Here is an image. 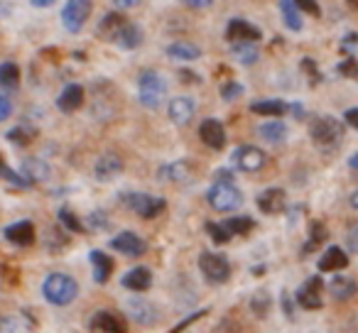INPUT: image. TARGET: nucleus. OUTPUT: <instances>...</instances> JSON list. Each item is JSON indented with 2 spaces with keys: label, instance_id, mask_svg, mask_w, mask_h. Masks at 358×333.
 I'll use <instances>...</instances> for the list:
<instances>
[{
  "label": "nucleus",
  "instance_id": "obj_32",
  "mask_svg": "<svg viewBox=\"0 0 358 333\" xmlns=\"http://www.w3.org/2000/svg\"><path fill=\"white\" fill-rule=\"evenodd\" d=\"M253 219H248V216H234V219L224 221V228L229 230V235H245L253 230Z\"/></svg>",
  "mask_w": 358,
  "mask_h": 333
},
{
  "label": "nucleus",
  "instance_id": "obj_2",
  "mask_svg": "<svg viewBox=\"0 0 358 333\" xmlns=\"http://www.w3.org/2000/svg\"><path fill=\"white\" fill-rule=\"evenodd\" d=\"M138 98H140V103H143V108H148V110H157L159 105L164 103V98H167V84H164V79L157 71L148 69L140 74Z\"/></svg>",
  "mask_w": 358,
  "mask_h": 333
},
{
  "label": "nucleus",
  "instance_id": "obj_1",
  "mask_svg": "<svg viewBox=\"0 0 358 333\" xmlns=\"http://www.w3.org/2000/svg\"><path fill=\"white\" fill-rule=\"evenodd\" d=\"M42 294L50 304H57V306H66L76 299L79 294V284H76L74 277L64 272H52L50 277L42 284Z\"/></svg>",
  "mask_w": 358,
  "mask_h": 333
},
{
  "label": "nucleus",
  "instance_id": "obj_25",
  "mask_svg": "<svg viewBox=\"0 0 358 333\" xmlns=\"http://www.w3.org/2000/svg\"><path fill=\"white\" fill-rule=\"evenodd\" d=\"M20 172L30 184L32 182H47L50 179V167H47V162H42V159H22Z\"/></svg>",
  "mask_w": 358,
  "mask_h": 333
},
{
  "label": "nucleus",
  "instance_id": "obj_6",
  "mask_svg": "<svg viewBox=\"0 0 358 333\" xmlns=\"http://www.w3.org/2000/svg\"><path fill=\"white\" fill-rule=\"evenodd\" d=\"M231 162H234V167L241 172H260L265 167V162H268V154L260 147L245 145V147H238L231 154Z\"/></svg>",
  "mask_w": 358,
  "mask_h": 333
},
{
  "label": "nucleus",
  "instance_id": "obj_50",
  "mask_svg": "<svg viewBox=\"0 0 358 333\" xmlns=\"http://www.w3.org/2000/svg\"><path fill=\"white\" fill-rule=\"evenodd\" d=\"M351 206L358 211V191H353V194H351Z\"/></svg>",
  "mask_w": 358,
  "mask_h": 333
},
{
  "label": "nucleus",
  "instance_id": "obj_20",
  "mask_svg": "<svg viewBox=\"0 0 358 333\" xmlns=\"http://www.w3.org/2000/svg\"><path fill=\"white\" fill-rule=\"evenodd\" d=\"M81 103H84V89L79 84H69L57 98V105L64 113H74L76 108H81Z\"/></svg>",
  "mask_w": 358,
  "mask_h": 333
},
{
  "label": "nucleus",
  "instance_id": "obj_10",
  "mask_svg": "<svg viewBox=\"0 0 358 333\" xmlns=\"http://www.w3.org/2000/svg\"><path fill=\"white\" fill-rule=\"evenodd\" d=\"M110 248L120 255H128V258H140L148 250V243L140 235H135L133 230H123V233H118L110 240Z\"/></svg>",
  "mask_w": 358,
  "mask_h": 333
},
{
  "label": "nucleus",
  "instance_id": "obj_43",
  "mask_svg": "<svg viewBox=\"0 0 358 333\" xmlns=\"http://www.w3.org/2000/svg\"><path fill=\"white\" fill-rule=\"evenodd\" d=\"M13 115V103H10V98H8L6 94H0V123L3 120H8Z\"/></svg>",
  "mask_w": 358,
  "mask_h": 333
},
{
  "label": "nucleus",
  "instance_id": "obj_28",
  "mask_svg": "<svg viewBox=\"0 0 358 333\" xmlns=\"http://www.w3.org/2000/svg\"><path fill=\"white\" fill-rule=\"evenodd\" d=\"M167 54L179 61H194L201 57V50L196 45H192V42H172L167 47Z\"/></svg>",
  "mask_w": 358,
  "mask_h": 333
},
{
  "label": "nucleus",
  "instance_id": "obj_4",
  "mask_svg": "<svg viewBox=\"0 0 358 333\" xmlns=\"http://www.w3.org/2000/svg\"><path fill=\"white\" fill-rule=\"evenodd\" d=\"M309 135H312V140L317 145L329 147V145H336L343 138V125L336 118H331V115H322V118H317L312 123Z\"/></svg>",
  "mask_w": 358,
  "mask_h": 333
},
{
  "label": "nucleus",
  "instance_id": "obj_14",
  "mask_svg": "<svg viewBox=\"0 0 358 333\" xmlns=\"http://www.w3.org/2000/svg\"><path fill=\"white\" fill-rule=\"evenodd\" d=\"M91 328L101 333H128V321L113 311H99L91 318Z\"/></svg>",
  "mask_w": 358,
  "mask_h": 333
},
{
  "label": "nucleus",
  "instance_id": "obj_48",
  "mask_svg": "<svg viewBox=\"0 0 358 333\" xmlns=\"http://www.w3.org/2000/svg\"><path fill=\"white\" fill-rule=\"evenodd\" d=\"M348 167H351V170H358V152L351 154V159H348Z\"/></svg>",
  "mask_w": 358,
  "mask_h": 333
},
{
  "label": "nucleus",
  "instance_id": "obj_11",
  "mask_svg": "<svg viewBox=\"0 0 358 333\" xmlns=\"http://www.w3.org/2000/svg\"><path fill=\"white\" fill-rule=\"evenodd\" d=\"M125 311L140 326H155L159 318V311L148 302V299H128L125 302Z\"/></svg>",
  "mask_w": 358,
  "mask_h": 333
},
{
  "label": "nucleus",
  "instance_id": "obj_3",
  "mask_svg": "<svg viewBox=\"0 0 358 333\" xmlns=\"http://www.w3.org/2000/svg\"><path fill=\"white\" fill-rule=\"evenodd\" d=\"M206 199H209L211 209L219 211V214H231V211L241 209V204H243V194L231 182H216L209 189V194H206Z\"/></svg>",
  "mask_w": 358,
  "mask_h": 333
},
{
  "label": "nucleus",
  "instance_id": "obj_7",
  "mask_svg": "<svg viewBox=\"0 0 358 333\" xmlns=\"http://www.w3.org/2000/svg\"><path fill=\"white\" fill-rule=\"evenodd\" d=\"M91 15V3L89 0H69L62 8V22H64L66 32H79L86 25Z\"/></svg>",
  "mask_w": 358,
  "mask_h": 333
},
{
  "label": "nucleus",
  "instance_id": "obj_23",
  "mask_svg": "<svg viewBox=\"0 0 358 333\" xmlns=\"http://www.w3.org/2000/svg\"><path fill=\"white\" fill-rule=\"evenodd\" d=\"M317 265H319V269H322V272H336V269H343L348 265V255L343 253L341 248L331 245V248L322 255V260H319Z\"/></svg>",
  "mask_w": 358,
  "mask_h": 333
},
{
  "label": "nucleus",
  "instance_id": "obj_5",
  "mask_svg": "<svg viewBox=\"0 0 358 333\" xmlns=\"http://www.w3.org/2000/svg\"><path fill=\"white\" fill-rule=\"evenodd\" d=\"M125 206L143 219H155L164 211V199L145 194V191H133V194H125Z\"/></svg>",
  "mask_w": 358,
  "mask_h": 333
},
{
  "label": "nucleus",
  "instance_id": "obj_46",
  "mask_svg": "<svg viewBox=\"0 0 358 333\" xmlns=\"http://www.w3.org/2000/svg\"><path fill=\"white\" fill-rule=\"evenodd\" d=\"M185 6H189V8H206V6H214L211 0H187Z\"/></svg>",
  "mask_w": 358,
  "mask_h": 333
},
{
  "label": "nucleus",
  "instance_id": "obj_41",
  "mask_svg": "<svg viewBox=\"0 0 358 333\" xmlns=\"http://www.w3.org/2000/svg\"><path fill=\"white\" fill-rule=\"evenodd\" d=\"M346 245H348V250H351V253H358V221H356V223L348 225V230H346Z\"/></svg>",
  "mask_w": 358,
  "mask_h": 333
},
{
  "label": "nucleus",
  "instance_id": "obj_37",
  "mask_svg": "<svg viewBox=\"0 0 358 333\" xmlns=\"http://www.w3.org/2000/svg\"><path fill=\"white\" fill-rule=\"evenodd\" d=\"M211 333H250V331L243 326V323L234 321V318H224V321H221Z\"/></svg>",
  "mask_w": 358,
  "mask_h": 333
},
{
  "label": "nucleus",
  "instance_id": "obj_31",
  "mask_svg": "<svg viewBox=\"0 0 358 333\" xmlns=\"http://www.w3.org/2000/svg\"><path fill=\"white\" fill-rule=\"evenodd\" d=\"M17 84H20V69H17V64H13V61L0 64V86L3 89H17Z\"/></svg>",
  "mask_w": 358,
  "mask_h": 333
},
{
  "label": "nucleus",
  "instance_id": "obj_18",
  "mask_svg": "<svg viewBox=\"0 0 358 333\" xmlns=\"http://www.w3.org/2000/svg\"><path fill=\"white\" fill-rule=\"evenodd\" d=\"M123 287L130 292H148L152 287V272L148 267H133L123 274Z\"/></svg>",
  "mask_w": 358,
  "mask_h": 333
},
{
  "label": "nucleus",
  "instance_id": "obj_38",
  "mask_svg": "<svg viewBox=\"0 0 358 333\" xmlns=\"http://www.w3.org/2000/svg\"><path fill=\"white\" fill-rule=\"evenodd\" d=\"M206 233L214 238V243H229L231 240V235H229V230L224 228V223H206Z\"/></svg>",
  "mask_w": 358,
  "mask_h": 333
},
{
  "label": "nucleus",
  "instance_id": "obj_17",
  "mask_svg": "<svg viewBox=\"0 0 358 333\" xmlns=\"http://www.w3.org/2000/svg\"><path fill=\"white\" fill-rule=\"evenodd\" d=\"M192 164L187 162V159H179V162H169L164 164L162 170L157 172V177L162 182H177V184H185L187 179L192 177Z\"/></svg>",
  "mask_w": 358,
  "mask_h": 333
},
{
  "label": "nucleus",
  "instance_id": "obj_33",
  "mask_svg": "<svg viewBox=\"0 0 358 333\" xmlns=\"http://www.w3.org/2000/svg\"><path fill=\"white\" fill-rule=\"evenodd\" d=\"M37 138V130L32 128V125H27V123H22V125H17V128H13L10 133H8V140H13L15 145H30L32 140Z\"/></svg>",
  "mask_w": 358,
  "mask_h": 333
},
{
  "label": "nucleus",
  "instance_id": "obj_42",
  "mask_svg": "<svg viewBox=\"0 0 358 333\" xmlns=\"http://www.w3.org/2000/svg\"><path fill=\"white\" fill-rule=\"evenodd\" d=\"M206 313H209V309H199V311L189 313V316H187L185 321L179 323V326H174V328H172V331H169V333H179V331H182V328H187V326H189V323L199 321V318H201V316H206Z\"/></svg>",
  "mask_w": 358,
  "mask_h": 333
},
{
  "label": "nucleus",
  "instance_id": "obj_27",
  "mask_svg": "<svg viewBox=\"0 0 358 333\" xmlns=\"http://www.w3.org/2000/svg\"><path fill=\"white\" fill-rule=\"evenodd\" d=\"M250 110L258 115H273V118H280V115L287 113L289 105L280 98H268V101H255V103H250Z\"/></svg>",
  "mask_w": 358,
  "mask_h": 333
},
{
  "label": "nucleus",
  "instance_id": "obj_9",
  "mask_svg": "<svg viewBox=\"0 0 358 333\" xmlns=\"http://www.w3.org/2000/svg\"><path fill=\"white\" fill-rule=\"evenodd\" d=\"M260 30L255 25H250L248 20H231L229 25H226V40L231 42V45H255V42L260 40Z\"/></svg>",
  "mask_w": 358,
  "mask_h": 333
},
{
  "label": "nucleus",
  "instance_id": "obj_44",
  "mask_svg": "<svg viewBox=\"0 0 358 333\" xmlns=\"http://www.w3.org/2000/svg\"><path fill=\"white\" fill-rule=\"evenodd\" d=\"M297 8L304 13H312V15H319V8L317 3H312V0H297Z\"/></svg>",
  "mask_w": 358,
  "mask_h": 333
},
{
  "label": "nucleus",
  "instance_id": "obj_30",
  "mask_svg": "<svg viewBox=\"0 0 358 333\" xmlns=\"http://www.w3.org/2000/svg\"><path fill=\"white\" fill-rule=\"evenodd\" d=\"M280 13H282V20H285V25H287L289 30H292V32L302 30V15H299L297 3L282 0V3H280Z\"/></svg>",
  "mask_w": 358,
  "mask_h": 333
},
{
  "label": "nucleus",
  "instance_id": "obj_26",
  "mask_svg": "<svg viewBox=\"0 0 358 333\" xmlns=\"http://www.w3.org/2000/svg\"><path fill=\"white\" fill-rule=\"evenodd\" d=\"M329 292H331L334 299H351L353 294L358 292V284L353 277H341V274H336V277L329 282Z\"/></svg>",
  "mask_w": 358,
  "mask_h": 333
},
{
  "label": "nucleus",
  "instance_id": "obj_36",
  "mask_svg": "<svg viewBox=\"0 0 358 333\" xmlns=\"http://www.w3.org/2000/svg\"><path fill=\"white\" fill-rule=\"evenodd\" d=\"M125 25V20L120 15H115V13H110V15L103 17V22H101V35L108 37V40H113L115 35H118V30Z\"/></svg>",
  "mask_w": 358,
  "mask_h": 333
},
{
  "label": "nucleus",
  "instance_id": "obj_19",
  "mask_svg": "<svg viewBox=\"0 0 358 333\" xmlns=\"http://www.w3.org/2000/svg\"><path fill=\"white\" fill-rule=\"evenodd\" d=\"M258 209L263 211V214H268V216L280 214V211L285 209V191L278 189V186H270V189H265L263 194L258 196Z\"/></svg>",
  "mask_w": 358,
  "mask_h": 333
},
{
  "label": "nucleus",
  "instance_id": "obj_8",
  "mask_svg": "<svg viewBox=\"0 0 358 333\" xmlns=\"http://www.w3.org/2000/svg\"><path fill=\"white\" fill-rule=\"evenodd\" d=\"M199 267L206 279L211 282H226L231 277V262L219 253H201Z\"/></svg>",
  "mask_w": 358,
  "mask_h": 333
},
{
  "label": "nucleus",
  "instance_id": "obj_15",
  "mask_svg": "<svg viewBox=\"0 0 358 333\" xmlns=\"http://www.w3.org/2000/svg\"><path fill=\"white\" fill-rule=\"evenodd\" d=\"M199 138H201V142H204L206 147H211V149H224V145H226V130H224V125H221L216 118H209V120H204V123H201Z\"/></svg>",
  "mask_w": 358,
  "mask_h": 333
},
{
  "label": "nucleus",
  "instance_id": "obj_12",
  "mask_svg": "<svg viewBox=\"0 0 358 333\" xmlns=\"http://www.w3.org/2000/svg\"><path fill=\"white\" fill-rule=\"evenodd\" d=\"M120 172H123V162H120V157H118V154H113V152L101 154V157L96 159V164H94V177L99 182H103V184L113 182Z\"/></svg>",
  "mask_w": 358,
  "mask_h": 333
},
{
  "label": "nucleus",
  "instance_id": "obj_40",
  "mask_svg": "<svg viewBox=\"0 0 358 333\" xmlns=\"http://www.w3.org/2000/svg\"><path fill=\"white\" fill-rule=\"evenodd\" d=\"M243 94V86L241 84H236V81H229V84L221 89V96H224L226 101H234V98H238V96Z\"/></svg>",
  "mask_w": 358,
  "mask_h": 333
},
{
  "label": "nucleus",
  "instance_id": "obj_39",
  "mask_svg": "<svg viewBox=\"0 0 358 333\" xmlns=\"http://www.w3.org/2000/svg\"><path fill=\"white\" fill-rule=\"evenodd\" d=\"M59 221H62V223H64L69 230H81V228H84V225H81V221L76 219V216L71 214L69 209H62V211H59Z\"/></svg>",
  "mask_w": 358,
  "mask_h": 333
},
{
  "label": "nucleus",
  "instance_id": "obj_49",
  "mask_svg": "<svg viewBox=\"0 0 358 333\" xmlns=\"http://www.w3.org/2000/svg\"><path fill=\"white\" fill-rule=\"evenodd\" d=\"M115 6H120V8H130V6H135V0H118Z\"/></svg>",
  "mask_w": 358,
  "mask_h": 333
},
{
  "label": "nucleus",
  "instance_id": "obj_24",
  "mask_svg": "<svg viewBox=\"0 0 358 333\" xmlns=\"http://www.w3.org/2000/svg\"><path fill=\"white\" fill-rule=\"evenodd\" d=\"M91 265H94V279L99 284H106L110 279V272H113V260L108 258L106 253H101V250H94L91 253Z\"/></svg>",
  "mask_w": 358,
  "mask_h": 333
},
{
  "label": "nucleus",
  "instance_id": "obj_45",
  "mask_svg": "<svg viewBox=\"0 0 358 333\" xmlns=\"http://www.w3.org/2000/svg\"><path fill=\"white\" fill-rule=\"evenodd\" d=\"M343 120H346V123L351 125V128L358 130V108H348L346 115H343Z\"/></svg>",
  "mask_w": 358,
  "mask_h": 333
},
{
  "label": "nucleus",
  "instance_id": "obj_47",
  "mask_svg": "<svg viewBox=\"0 0 358 333\" xmlns=\"http://www.w3.org/2000/svg\"><path fill=\"white\" fill-rule=\"evenodd\" d=\"M32 6H35V8H47V6H52V0H32Z\"/></svg>",
  "mask_w": 358,
  "mask_h": 333
},
{
  "label": "nucleus",
  "instance_id": "obj_29",
  "mask_svg": "<svg viewBox=\"0 0 358 333\" xmlns=\"http://www.w3.org/2000/svg\"><path fill=\"white\" fill-rule=\"evenodd\" d=\"M258 133H260V138H263L265 142L280 145V142H285V138H287V125L280 123V120H270V123L260 125Z\"/></svg>",
  "mask_w": 358,
  "mask_h": 333
},
{
  "label": "nucleus",
  "instance_id": "obj_13",
  "mask_svg": "<svg viewBox=\"0 0 358 333\" xmlns=\"http://www.w3.org/2000/svg\"><path fill=\"white\" fill-rule=\"evenodd\" d=\"M297 304L302 309H309V311L322 306V279L309 277L307 282L297 289Z\"/></svg>",
  "mask_w": 358,
  "mask_h": 333
},
{
  "label": "nucleus",
  "instance_id": "obj_35",
  "mask_svg": "<svg viewBox=\"0 0 358 333\" xmlns=\"http://www.w3.org/2000/svg\"><path fill=\"white\" fill-rule=\"evenodd\" d=\"M234 57L241 61V64L250 66L258 61V47L255 45H234Z\"/></svg>",
  "mask_w": 358,
  "mask_h": 333
},
{
  "label": "nucleus",
  "instance_id": "obj_21",
  "mask_svg": "<svg viewBox=\"0 0 358 333\" xmlns=\"http://www.w3.org/2000/svg\"><path fill=\"white\" fill-rule=\"evenodd\" d=\"M6 238L15 245H30L35 240V225L30 221H17L6 228Z\"/></svg>",
  "mask_w": 358,
  "mask_h": 333
},
{
  "label": "nucleus",
  "instance_id": "obj_34",
  "mask_svg": "<svg viewBox=\"0 0 358 333\" xmlns=\"http://www.w3.org/2000/svg\"><path fill=\"white\" fill-rule=\"evenodd\" d=\"M327 228H324L322 223H319V221H312V228H309V243L304 245V250L302 253L307 255V253H312L314 248H317V245H322L324 240H327Z\"/></svg>",
  "mask_w": 358,
  "mask_h": 333
},
{
  "label": "nucleus",
  "instance_id": "obj_22",
  "mask_svg": "<svg viewBox=\"0 0 358 333\" xmlns=\"http://www.w3.org/2000/svg\"><path fill=\"white\" fill-rule=\"evenodd\" d=\"M113 42L123 50H135V47L143 45V30L133 22H125L123 27L118 30V35L113 37Z\"/></svg>",
  "mask_w": 358,
  "mask_h": 333
},
{
  "label": "nucleus",
  "instance_id": "obj_16",
  "mask_svg": "<svg viewBox=\"0 0 358 333\" xmlns=\"http://www.w3.org/2000/svg\"><path fill=\"white\" fill-rule=\"evenodd\" d=\"M196 113V103L187 96H177V98L169 101V118L174 125H187Z\"/></svg>",
  "mask_w": 358,
  "mask_h": 333
}]
</instances>
